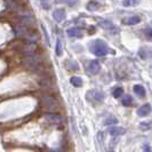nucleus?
<instances>
[{
    "label": "nucleus",
    "mask_w": 152,
    "mask_h": 152,
    "mask_svg": "<svg viewBox=\"0 0 152 152\" xmlns=\"http://www.w3.org/2000/svg\"><path fill=\"white\" fill-rule=\"evenodd\" d=\"M23 64L33 72H37V73H42L44 72V69H42L44 68V58L38 52L25 56L24 60H23Z\"/></svg>",
    "instance_id": "f257e3e1"
},
{
    "label": "nucleus",
    "mask_w": 152,
    "mask_h": 152,
    "mask_svg": "<svg viewBox=\"0 0 152 152\" xmlns=\"http://www.w3.org/2000/svg\"><path fill=\"white\" fill-rule=\"evenodd\" d=\"M91 49L93 54L94 55H96V56H104V55H107L109 52H110V49H109V47L107 46V44L103 41V40H101V39H97V40H95V41H93V44L91 45Z\"/></svg>",
    "instance_id": "f03ea898"
},
{
    "label": "nucleus",
    "mask_w": 152,
    "mask_h": 152,
    "mask_svg": "<svg viewBox=\"0 0 152 152\" xmlns=\"http://www.w3.org/2000/svg\"><path fill=\"white\" fill-rule=\"evenodd\" d=\"M86 96L88 101L94 103H102L104 101V94L101 91H89Z\"/></svg>",
    "instance_id": "7ed1b4c3"
},
{
    "label": "nucleus",
    "mask_w": 152,
    "mask_h": 152,
    "mask_svg": "<svg viewBox=\"0 0 152 152\" xmlns=\"http://www.w3.org/2000/svg\"><path fill=\"white\" fill-rule=\"evenodd\" d=\"M45 119L49 125H54V126H60L63 122V118L60 114L55 113V112H50V113L45 114Z\"/></svg>",
    "instance_id": "20e7f679"
},
{
    "label": "nucleus",
    "mask_w": 152,
    "mask_h": 152,
    "mask_svg": "<svg viewBox=\"0 0 152 152\" xmlns=\"http://www.w3.org/2000/svg\"><path fill=\"white\" fill-rule=\"evenodd\" d=\"M42 103H44V107L50 112H55L57 109V102L53 96H44Z\"/></svg>",
    "instance_id": "39448f33"
},
{
    "label": "nucleus",
    "mask_w": 152,
    "mask_h": 152,
    "mask_svg": "<svg viewBox=\"0 0 152 152\" xmlns=\"http://www.w3.org/2000/svg\"><path fill=\"white\" fill-rule=\"evenodd\" d=\"M99 25L101 26V28H103L104 30L110 31L112 34H115V33L119 31V29H118V28L114 25L113 23L110 22V21H107V20H99Z\"/></svg>",
    "instance_id": "423d86ee"
},
{
    "label": "nucleus",
    "mask_w": 152,
    "mask_h": 152,
    "mask_svg": "<svg viewBox=\"0 0 152 152\" xmlns=\"http://www.w3.org/2000/svg\"><path fill=\"white\" fill-rule=\"evenodd\" d=\"M38 52V47L36 42H25L22 48V53L24 56H28L31 54H34Z\"/></svg>",
    "instance_id": "0eeeda50"
},
{
    "label": "nucleus",
    "mask_w": 152,
    "mask_h": 152,
    "mask_svg": "<svg viewBox=\"0 0 152 152\" xmlns=\"http://www.w3.org/2000/svg\"><path fill=\"white\" fill-rule=\"evenodd\" d=\"M53 17L56 22H62L66 18V13H65L64 9L58 8V9H55L53 12Z\"/></svg>",
    "instance_id": "6e6552de"
},
{
    "label": "nucleus",
    "mask_w": 152,
    "mask_h": 152,
    "mask_svg": "<svg viewBox=\"0 0 152 152\" xmlns=\"http://www.w3.org/2000/svg\"><path fill=\"white\" fill-rule=\"evenodd\" d=\"M99 69H101V65H99V61H91L89 62V65H88V71L91 72V75H97L99 72Z\"/></svg>",
    "instance_id": "1a4fd4ad"
},
{
    "label": "nucleus",
    "mask_w": 152,
    "mask_h": 152,
    "mask_svg": "<svg viewBox=\"0 0 152 152\" xmlns=\"http://www.w3.org/2000/svg\"><path fill=\"white\" fill-rule=\"evenodd\" d=\"M69 37H76V38H80L83 37V30L80 28H70L66 31Z\"/></svg>",
    "instance_id": "9d476101"
},
{
    "label": "nucleus",
    "mask_w": 152,
    "mask_h": 152,
    "mask_svg": "<svg viewBox=\"0 0 152 152\" xmlns=\"http://www.w3.org/2000/svg\"><path fill=\"white\" fill-rule=\"evenodd\" d=\"M151 112V105L148 103V104H144L137 110V114L140 117H146L148 114Z\"/></svg>",
    "instance_id": "9b49d317"
},
{
    "label": "nucleus",
    "mask_w": 152,
    "mask_h": 152,
    "mask_svg": "<svg viewBox=\"0 0 152 152\" xmlns=\"http://www.w3.org/2000/svg\"><path fill=\"white\" fill-rule=\"evenodd\" d=\"M109 133L112 136H118V135H124L126 133V129L122 127H119V126H113V127L109 128Z\"/></svg>",
    "instance_id": "f8f14e48"
},
{
    "label": "nucleus",
    "mask_w": 152,
    "mask_h": 152,
    "mask_svg": "<svg viewBox=\"0 0 152 152\" xmlns=\"http://www.w3.org/2000/svg\"><path fill=\"white\" fill-rule=\"evenodd\" d=\"M133 89H134V93L136 94L137 96H140V97H144L145 94H146L145 88L142 85H135V86L133 87Z\"/></svg>",
    "instance_id": "ddd939ff"
},
{
    "label": "nucleus",
    "mask_w": 152,
    "mask_h": 152,
    "mask_svg": "<svg viewBox=\"0 0 152 152\" xmlns=\"http://www.w3.org/2000/svg\"><path fill=\"white\" fill-rule=\"evenodd\" d=\"M141 22V17L140 16H130L128 18L124 20V23L127 24V25H135Z\"/></svg>",
    "instance_id": "4468645a"
},
{
    "label": "nucleus",
    "mask_w": 152,
    "mask_h": 152,
    "mask_svg": "<svg viewBox=\"0 0 152 152\" xmlns=\"http://www.w3.org/2000/svg\"><path fill=\"white\" fill-rule=\"evenodd\" d=\"M70 83L75 87H80V86H83V79L80 77H72L70 79Z\"/></svg>",
    "instance_id": "2eb2a0df"
},
{
    "label": "nucleus",
    "mask_w": 152,
    "mask_h": 152,
    "mask_svg": "<svg viewBox=\"0 0 152 152\" xmlns=\"http://www.w3.org/2000/svg\"><path fill=\"white\" fill-rule=\"evenodd\" d=\"M121 103L125 107H129V105H132V103H133V97L129 96V95H126V96L122 97Z\"/></svg>",
    "instance_id": "dca6fc26"
},
{
    "label": "nucleus",
    "mask_w": 152,
    "mask_h": 152,
    "mask_svg": "<svg viewBox=\"0 0 152 152\" xmlns=\"http://www.w3.org/2000/svg\"><path fill=\"white\" fill-rule=\"evenodd\" d=\"M99 8V2H95V1H91L89 2L88 5H87V9L89 10V12H95V10H97Z\"/></svg>",
    "instance_id": "f3484780"
},
{
    "label": "nucleus",
    "mask_w": 152,
    "mask_h": 152,
    "mask_svg": "<svg viewBox=\"0 0 152 152\" xmlns=\"http://www.w3.org/2000/svg\"><path fill=\"white\" fill-rule=\"evenodd\" d=\"M112 94H113V96L115 99H118V97H121L122 94H124V89H122L121 87H115L112 91Z\"/></svg>",
    "instance_id": "a211bd4d"
},
{
    "label": "nucleus",
    "mask_w": 152,
    "mask_h": 152,
    "mask_svg": "<svg viewBox=\"0 0 152 152\" xmlns=\"http://www.w3.org/2000/svg\"><path fill=\"white\" fill-rule=\"evenodd\" d=\"M138 4V0H124L122 1V5L125 7H132V6H135Z\"/></svg>",
    "instance_id": "6ab92c4d"
},
{
    "label": "nucleus",
    "mask_w": 152,
    "mask_h": 152,
    "mask_svg": "<svg viewBox=\"0 0 152 152\" xmlns=\"http://www.w3.org/2000/svg\"><path fill=\"white\" fill-rule=\"evenodd\" d=\"M56 2H58V4H65V5H69V6H75V5H77L78 0H56Z\"/></svg>",
    "instance_id": "aec40b11"
},
{
    "label": "nucleus",
    "mask_w": 152,
    "mask_h": 152,
    "mask_svg": "<svg viewBox=\"0 0 152 152\" xmlns=\"http://www.w3.org/2000/svg\"><path fill=\"white\" fill-rule=\"evenodd\" d=\"M62 50H63V48H62V41L58 39L57 42H56V55H57V56H61Z\"/></svg>",
    "instance_id": "412c9836"
},
{
    "label": "nucleus",
    "mask_w": 152,
    "mask_h": 152,
    "mask_svg": "<svg viewBox=\"0 0 152 152\" xmlns=\"http://www.w3.org/2000/svg\"><path fill=\"white\" fill-rule=\"evenodd\" d=\"M68 68L69 69H71L72 71H77L78 70V64H77L75 61H68Z\"/></svg>",
    "instance_id": "4be33fe9"
},
{
    "label": "nucleus",
    "mask_w": 152,
    "mask_h": 152,
    "mask_svg": "<svg viewBox=\"0 0 152 152\" xmlns=\"http://www.w3.org/2000/svg\"><path fill=\"white\" fill-rule=\"evenodd\" d=\"M115 124H118V120H117L114 117H109L107 120H105V125H107V126H110V125H115Z\"/></svg>",
    "instance_id": "5701e85b"
},
{
    "label": "nucleus",
    "mask_w": 152,
    "mask_h": 152,
    "mask_svg": "<svg viewBox=\"0 0 152 152\" xmlns=\"http://www.w3.org/2000/svg\"><path fill=\"white\" fill-rule=\"evenodd\" d=\"M140 127H141V129L142 130H148V129H150L151 126H150V122H142Z\"/></svg>",
    "instance_id": "b1692460"
},
{
    "label": "nucleus",
    "mask_w": 152,
    "mask_h": 152,
    "mask_svg": "<svg viewBox=\"0 0 152 152\" xmlns=\"http://www.w3.org/2000/svg\"><path fill=\"white\" fill-rule=\"evenodd\" d=\"M41 5H42V7L46 8V9L49 8V2H48V0H41Z\"/></svg>",
    "instance_id": "393cba45"
},
{
    "label": "nucleus",
    "mask_w": 152,
    "mask_h": 152,
    "mask_svg": "<svg viewBox=\"0 0 152 152\" xmlns=\"http://www.w3.org/2000/svg\"><path fill=\"white\" fill-rule=\"evenodd\" d=\"M42 30H44V34H45V38H46V44L49 46V38H48V34H47V31H46V29L42 26Z\"/></svg>",
    "instance_id": "a878e982"
},
{
    "label": "nucleus",
    "mask_w": 152,
    "mask_h": 152,
    "mask_svg": "<svg viewBox=\"0 0 152 152\" xmlns=\"http://www.w3.org/2000/svg\"><path fill=\"white\" fill-rule=\"evenodd\" d=\"M143 150H144V152H151V148H150V145L149 144H144Z\"/></svg>",
    "instance_id": "bb28decb"
},
{
    "label": "nucleus",
    "mask_w": 152,
    "mask_h": 152,
    "mask_svg": "<svg viewBox=\"0 0 152 152\" xmlns=\"http://www.w3.org/2000/svg\"><path fill=\"white\" fill-rule=\"evenodd\" d=\"M145 34H146V37H148V38H151V29H150V28H148V29H146Z\"/></svg>",
    "instance_id": "cd10ccee"
},
{
    "label": "nucleus",
    "mask_w": 152,
    "mask_h": 152,
    "mask_svg": "<svg viewBox=\"0 0 152 152\" xmlns=\"http://www.w3.org/2000/svg\"><path fill=\"white\" fill-rule=\"evenodd\" d=\"M49 152H58V150H56V149H54V150H49Z\"/></svg>",
    "instance_id": "c85d7f7f"
},
{
    "label": "nucleus",
    "mask_w": 152,
    "mask_h": 152,
    "mask_svg": "<svg viewBox=\"0 0 152 152\" xmlns=\"http://www.w3.org/2000/svg\"><path fill=\"white\" fill-rule=\"evenodd\" d=\"M107 152H113V151H107Z\"/></svg>",
    "instance_id": "c756f323"
}]
</instances>
